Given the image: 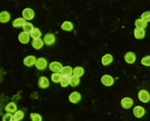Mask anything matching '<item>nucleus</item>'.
<instances>
[{"label": "nucleus", "instance_id": "f257e3e1", "mask_svg": "<svg viewBox=\"0 0 150 121\" xmlns=\"http://www.w3.org/2000/svg\"><path fill=\"white\" fill-rule=\"evenodd\" d=\"M22 15H23V17L25 19V20H28V21H30L32 20L33 18L34 17V11L33 10L32 8H24L23 12H22Z\"/></svg>", "mask_w": 150, "mask_h": 121}, {"label": "nucleus", "instance_id": "f03ea898", "mask_svg": "<svg viewBox=\"0 0 150 121\" xmlns=\"http://www.w3.org/2000/svg\"><path fill=\"white\" fill-rule=\"evenodd\" d=\"M139 99L143 103H148L150 100V94L145 90H142L139 92Z\"/></svg>", "mask_w": 150, "mask_h": 121}, {"label": "nucleus", "instance_id": "7ed1b4c3", "mask_svg": "<svg viewBox=\"0 0 150 121\" xmlns=\"http://www.w3.org/2000/svg\"><path fill=\"white\" fill-rule=\"evenodd\" d=\"M48 66V62L45 58L40 57L38 58L37 61H36V63H35V66L38 70H44V69L47 67Z\"/></svg>", "mask_w": 150, "mask_h": 121}, {"label": "nucleus", "instance_id": "20e7f679", "mask_svg": "<svg viewBox=\"0 0 150 121\" xmlns=\"http://www.w3.org/2000/svg\"><path fill=\"white\" fill-rule=\"evenodd\" d=\"M113 82H114V80L109 75H104L101 77V83L105 86H108V87L111 86L113 84Z\"/></svg>", "mask_w": 150, "mask_h": 121}, {"label": "nucleus", "instance_id": "39448f33", "mask_svg": "<svg viewBox=\"0 0 150 121\" xmlns=\"http://www.w3.org/2000/svg\"><path fill=\"white\" fill-rule=\"evenodd\" d=\"M55 41H56V38H55L54 34H53V33H47V34H45V36L43 37V42L48 46L53 45Z\"/></svg>", "mask_w": 150, "mask_h": 121}, {"label": "nucleus", "instance_id": "423d86ee", "mask_svg": "<svg viewBox=\"0 0 150 121\" xmlns=\"http://www.w3.org/2000/svg\"><path fill=\"white\" fill-rule=\"evenodd\" d=\"M69 100L71 103H73V104H77V103H79L81 100V95L79 92H78V91H74V92H72L71 94L69 96Z\"/></svg>", "mask_w": 150, "mask_h": 121}, {"label": "nucleus", "instance_id": "0eeeda50", "mask_svg": "<svg viewBox=\"0 0 150 121\" xmlns=\"http://www.w3.org/2000/svg\"><path fill=\"white\" fill-rule=\"evenodd\" d=\"M63 67H64L63 65L60 62H53L49 64V69L53 72H61Z\"/></svg>", "mask_w": 150, "mask_h": 121}, {"label": "nucleus", "instance_id": "6e6552de", "mask_svg": "<svg viewBox=\"0 0 150 121\" xmlns=\"http://www.w3.org/2000/svg\"><path fill=\"white\" fill-rule=\"evenodd\" d=\"M121 105L123 109H130L134 105V100L129 97H124L121 100Z\"/></svg>", "mask_w": 150, "mask_h": 121}, {"label": "nucleus", "instance_id": "1a4fd4ad", "mask_svg": "<svg viewBox=\"0 0 150 121\" xmlns=\"http://www.w3.org/2000/svg\"><path fill=\"white\" fill-rule=\"evenodd\" d=\"M36 61H37L36 57L34 56H31L30 55V56H28V57H26L23 59V64L26 66H28V67H31L33 65H35Z\"/></svg>", "mask_w": 150, "mask_h": 121}, {"label": "nucleus", "instance_id": "9d476101", "mask_svg": "<svg viewBox=\"0 0 150 121\" xmlns=\"http://www.w3.org/2000/svg\"><path fill=\"white\" fill-rule=\"evenodd\" d=\"M38 85L41 89H46L49 86V80L46 76H40L38 81Z\"/></svg>", "mask_w": 150, "mask_h": 121}, {"label": "nucleus", "instance_id": "9b49d317", "mask_svg": "<svg viewBox=\"0 0 150 121\" xmlns=\"http://www.w3.org/2000/svg\"><path fill=\"white\" fill-rule=\"evenodd\" d=\"M133 113H134V116L136 118H142L145 115L144 108L140 106V105H138V106H136V107L134 108Z\"/></svg>", "mask_w": 150, "mask_h": 121}, {"label": "nucleus", "instance_id": "f8f14e48", "mask_svg": "<svg viewBox=\"0 0 150 121\" xmlns=\"http://www.w3.org/2000/svg\"><path fill=\"white\" fill-rule=\"evenodd\" d=\"M124 60L128 64H133L136 61V55L133 52H128L124 55Z\"/></svg>", "mask_w": 150, "mask_h": 121}, {"label": "nucleus", "instance_id": "ddd939ff", "mask_svg": "<svg viewBox=\"0 0 150 121\" xmlns=\"http://www.w3.org/2000/svg\"><path fill=\"white\" fill-rule=\"evenodd\" d=\"M29 39H30V35L29 33L25 32H20L19 35H18V41L23 43V44H27L29 42Z\"/></svg>", "mask_w": 150, "mask_h": 121}, {"label": "nucleus", "instance_id": "4468645a", "mask_svg": "<svg viewBox=\"0 0 150 121\" xmlns=\"http://www.w3.org/2000/svg\"><path fill=\"white\" fill-rule=\"evenodd\" d=\"M10 13L8 11H3V12L0 13V22L6 23V22L10 21Z\"/></svg>", "mask_w": 150, "mask_h": 121}, {"label": "nucleus", "instance_id": "2eb2a0df", "mask_svg": "<svg viewBox=\"0 0 150 121\" xmlns=\"http://www.w3.org/2000/svg\"><path fill=\"white\" fill-rule=\"evenodd\" d=\"M134 37L136 39H143L145 37V31L143 28H135L134 31Z\"/></svg>", "mask_w": 150, "mask_h": 121}, {"label": "nucleus", "instance_id": "dca6fc26", "mask_svg": "<svg viewBox=\"0 0 150 121\" xmlns=\"http://www.w3.org/2000/svg\"><path fill=\"white\" fill-rule=\"evenodd\" d=\"M43 40L41 38H37V39H33L32 42L33 48L36 50H39L43 48Z\"/></svg>", "mask_w": 150, "mask_h": 121}, {"label": "nucleus", "instance_id": "f3484780", "mask_svg": "<svg viewBox=\"0 0 150 121\" xmlns=\"http://www.w3.org/2000/svg\"><path fill=\"white\" fill-rule=\"evenodd\" d=\"M61 28L64 31H67V32H71L74 29V24L70 21H65L62 23Z\"/></svg>", "mask_w": 150, "mask_h": 121}, {"label": "nucleus", "instance_id": "a211bd4d", "mask_svg": "<svg viewBox=\"0 0 150 121\" xmlns=\"http://www.w3.org/2000/svg\"><path fill=\"white\" fill-rule=\"evenodd\" d=\"M112 56L111 54H105L103 57H102V60H101V62H102V64L103 66H108L109 64L112 63Z\"/></svg>", "mask_w": 150, "mask_h": 121}, {"label": "nucleus", "instance_id": "6ab92c4d", "mask_svg": "<svg viewBox=\"0 0 150 121\" xmlns=\"http://www.w3.org/2000/svg\"><path fill=\"white\" fill-rule=\"evenodd\" d=\"M73 69L71 66H64L63 69H62V71H61V72L60 73L62 74V76H71V75L73 74Z\"/></svg>", "mask_w": 150, "mask_h": 121}, {"label": "nucleus", "instance_id": "aec40b11", "mask_svg": "<svg viewBox=\"0 0 150 121\" xmlns=\"http://www.w3.org/2000/svg\"><path fill=\"white\" fill-rule=\"evenodd\" d=\"M26 22V20L23 17H18L13 21V26L14 27H21L23 26V24Z\"/></svg>", "mask_w": 150, "mask_h": 121}, {"label": "nucleus", "instance_id": "412c9836", "mask_svg": "<svg viewBox=\"0 0 150 121\" xmlns=\"http://www.w3.org/2000/svg\"><path fill=\"white\" fill-rule=\"evenodd\" d=\"M5 111L7 113H15L17 111V105L13 102H10L5 106Z\"/></svg>", "mask_w": 150, "mask_h": 121}, {"label": "nucleus", "instance_id": "4be33fe9", "mask_svg": "<svg viewBox=\"0 0 150 121\" xmlns=\"http://www.w3.org/2000/svg\"><path fill=\"white\" fill-rule=\"evenodd\" d=\"M134 24H135V27H136L137 28H143V29H144L145 27H147L148 22H146L145 21H144L142 18H138V19L135 20Z\"/></svg>", "mask_w": 150, "mask_h": 121}, {"label": "nucleus", "instance_id": "5701e85b", "mask_svg": "<svg viewBox=\"0 0 150 121\" xmlns=\"http://www.w3.org/2000/svg\"><path fill=\"white\" fill-rule=\"evenodd\" d=\"M62 77H63V76L60 72H54L51 76V80L54 83H60Z\"/></svg>", "mask_w": 150, "mask_h": 121}, {"label": "nucleus", "instance_id": "b1692460", "mask_svg": "<svg viewBox=\"0 0 150 121\" xmlns=\"http://www.w3.org/2000/svg\"><path fill=\"white\" fill-rule=\"evenodd\" d=\"M79 83H80V79H79V77H78V76H70L69 85L71 86L75 87V86L79 85Z\"/></svg>", "mask_w": 150, "mask_h": 121}, {"label": "nucleus", "instance_id": "393cba45", "mask_svg": "<svg viewBox=\"0 0 150 121\" xmlns=\"http://www.w3.org/2000/svg\"><path fill=\"white\" fill-rule=\"evenodd\" d=\"M73 74H74V76H76L78 77H81L84 74V69L82 66H76L73 71Z\"/></svg>", "mask_w": 150, "mask_h": 121}, {"label": "nucleus", "instance_id": "a878e982", "mask_svg": "<svg viewBox=\"0 0 150 121\" xmlns=\"http://www.w3.org/2000/svg\"><path fill=\"white\" fill-rule=\"evenodd\" d=\"M23 27V32H28V33H31L32 31L34 29V27H33V25L32 23H30V22H25L24 24H23V26L22 27Z\"/></svg>", "mask_w": 150, "mask_h": 121}, {"label": "nucleus", "instance_id": "bb28decb", "mask_svg": "<svg viewBox=\"0 0 150 121\" xmlns=\"http://www.w3.org/2000/svg\"><path fill=\"white\" fill-rule=\"evenodd\" d=\"M30 36H31L33 39H37V38H40V37L42 36V33H41V31L38 28L34 27V29L30 33Z\"/></svg>", "mask_w": 150, "mask_h": 121}, {"label": "nucleus", "instance_id": "cd10ccee", "mask_svg": "<svg viewBox=\"0 0 150 121\" xmlns=\"http://www.w3.org/2000/svg\"><path fill=\"white\" fill-rule=\"evenodd\" d=\"M24 117V113L22 111H17L14 115H13V120L20 121L23 119Z\"/></svg>", "mask_w": 150, "mask_h": 121}, {"label": "nucleus", "instance_id": "c85d7f7f", "mask_svg": "<svg viewBox=\"0 0 150 121\" xmlns=\"http://www.w3.org/2000/svg\"><path fill=\"white\" fill-rule=\"evenodd\" d=\"M60 85L62 87H67L68 85H69V76H63L61 81H60Z\"/></svg>", "mask_w": 150, "mask_h": 121}, {"label": "nucleus", "instance_id": "c756f323", "mask_svg": "<svg viewBox=\"0 0 150 121\" xmlns=\"http://www.w3.org/2000/svg\"><path fill=\"white\" fill-rule=\"evenodd\" d=\"M30 118L32 121H42V116L38 113H31Z\"/></svg>", "mask_w": 150, "mask_h": 121}, {"label": "nucleus", "instance_id": "7c9ffc66", "mask_svg": "<svg viewBox=\"0 0 150 121\" xmlns=\"http://www.w3.org/2000/svg\"><path fill=\"white\" fill-rule=\"evenodd\" d=\"M141 18L146 22H150V11H146L144 13H143L141 15Z\"/></svg>", "mask_w": 150, "mask_h": 121}, {"label": "nucleus", "instance_id": "2f4dec72", "mask_svg": "<svg viewBox=\"0 0 150 121\" xmlns=\"http://www.w3.org/2000/svg\"><path fill=\"white\" fill-rule=\"evenodd\" d=\"M141 64L145 66H150V56H146L142 58Z\"/></svg>", "mask_w": 150, "mask_h": 121}, {"label": "nucleus", "instance_id": "473e14b6", "mask_svg": "<svg viewBox=\"0 0 150 121\" xmlns=\"http://www.w3.org/2000/svg\"><path fill=\"white\" fill-rule=\"evenodd\" d=\"M13 115L11 113H7L3 117V121H13Z\"/></svg>", "mask_w": 150, "mask_h": 121}, {"label": "nucleus", "instance_id": "72a5a7b5", "mask_svg": "<svg viewBox=\"0 0 150 121\" xmlns=\"http://www.w3.org/2000/svg\"><path fill=\"white\" fill-rule=\"evenodd\" d=\"M13 121H18V120H13Z\"/></svg>", "mask_w": 150, "mask_h": 121}]
</instances>
